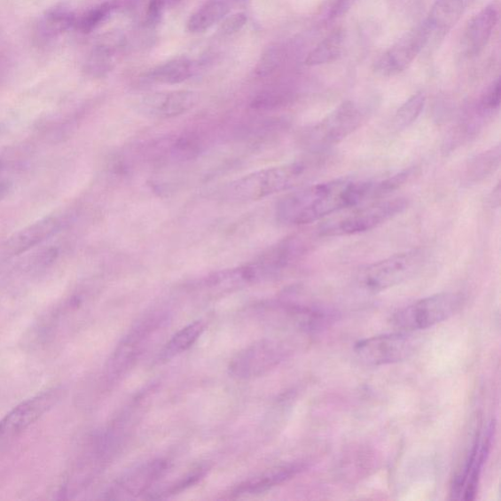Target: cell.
<instances>
[{"label": "cell", "mask_w": 501, "mask_h": 501, "mask_svg": "<svg viewBox=\"0 0 501 501\" xmlns=\"http://www.w3.org/2000/svg\"><path fill=\"white\" fill-rule=\"evenodd\" d=\"M382 197L381 179L338 178L300 188L283 197L277 215L282 223L305 225Z\"/></svg>", "instance_id": "obj_1"}, {"label": "cell", "mask_w": 501, "mask_h": 501, "mask_svg": "<svg viewBox=\"0 0 501 501\" xmlns=\"http://www.w3.org/2000/svg\"><path fill=\"white\" fill-rule=\"evenodd\" d=\"M328 160L325 153H314L313 157L296 162L261 169L232 183L228 193L235 200L256 201L270 195L287 192L319 174Z\"/></svg>", "instance_id": "obj_2"}, {"label": "cell", "mask_w": 501, "mask_h": 501, "mask_svg": "<svg viewBox=\"0 0 501 501\" xmlns=\"http://www.w3.org/2000/svg\"><path fill=\"white\" fill-rule=\"evenodd\" d=\"M364 114L356 104L344 102L317 124L311 126L302 135V145L314 153L325 151L342 143L361 128Z\"/></svg>", "instance_id": "obj_3"}, {"label": "cell", "mask_w": 501, "mask_h": 501, "mask_svg": "<svg viewBox=\"0 0 501 501\" xmlns=\"http://www.w3.org/2000/svg\"><path fill=\"white\" fill-rule=\"evenodd\" d=\"M425 261L427 254L419 249L393 254L363 269L358 273V285L372 292L392 288L412 278L420 271Z\"/></svg>", "instance_id": "obj_4"}, {"label": "cell", "mask_w": 501, "mask_h": 501, "mask_svg": "<svg viewBox=\"0 0 501 501\" xmlns=\"http://www.w3.org/2000/svg\"><path fill=\"white\" fill-rule=\"evenodd\" d=\"M465 302L459 293H441L413 302L394 314L392 325L404 331L423 330L455 316Z\"/></svg>", "instance_id": "obj_5"}, {"label": "cell", "mask_w": 501, "mask_h": 501, "mask_svg": "<svg viewBox=\"0 0 501 501\" xmlns=\"http://www.w3.org/2000/svg\"><path fill=\"white\" fill-rule=\"evenodd\" d=\"M409 207V200L403 197L378 201L359 207L337 222L325 224L320 228L323 236H348L371 231L401 215Z\"/></svg>", "instance_id": "obj_6"}, {"label": "cell", "mask_w": 501, "mask_h": 501, "mask_svg": "<svg viewBox=\"0 0 501 501\" xmlns=\"http://www.w3.org/2000/svg\"><path fill=\"white\" fill-rule=\"evenodd\" d=\"M415 338L405 333H387L362 340L355 353L368 365H386L404 361L415 352Z\"/></svg>", "instance_id": "obj_7"}, {"label": "cell", "mask_w": 501, "mask_h": 501, "mask_svg": "<svg viewBox=\"0 0 501 501\" xmlns=\"http://www.w3.org/2000/svg\"><path fill=\"white\" fill-rule=\"evenodd\" d=\"M286 356V348L274 340H262L246 348L231 364V374L240 380H253L278 366Z\"/></svg>", "instance_id": "obj_8"}, {"label": "cell", "mask_w": 501, "mask_h": 501, "mask_svg": "<svg viewBox=\"0 0 501 501\" xmlns=\"http://www.w3.org/2000/svg\"><path fill=\"white\" fill-rule=\"evenodd\" d=\"M60 387H52L23 402L0 420V440L13 438L41 419L62 396Z\"/></svg>", "instance_id": "obj_9"}, {"label": "cell", "mask_w": 501, "mask_h": 501, "mask_svg": "<svg viewBox=\"0 0 501 501\" xmlns=\"http://www.w3.org/2000/svg\"><path fill=\"white\" fill-rule=\"evenodd\" d=\"M430 41L427 25L414 27L387 50L376 63V72L393 77L410 67V65Z\"/></svg>", "instance_id": "obj_10"}, {"label": "cell", "mask_w": 501, "mask_h": 501, "mask_svg": "<svg viewBox=\"0 0 501 501\" xmlns=\"http://www.w3.org/2000/svg\"><path fill=\"white\" fill-rule=\"evenodd\" d=\"M494 434L495 423H490L483 440L481 441L480 434H477L474 442H473L465 468L461 470L460 474L455 481V484L452 486L453 497L458 498L462 489H465L463 499L472 500L475 498L481 473L489 457Z\"/></svg>", "instance_id": "obj_11"}, {"label": "cell", "mask_w": 501, "mask_h": 501, "mask_svg": "<svg viewBox=\"0 0 501 501\" xmlns=\"http://www.w3.org/2000/svg\"><path fill=\"white\" fill-rule=\"evenodd\" d=\"M198 99V94L191 90L150 93L137 102V110L149 118L171 119L192 110Z\"/></svg>", "instance_id": "obj_12"}, {"label": "cell", "mask_w": 501, "mask_h": 501, "mask_svg": "<svg viewBox=\"0 0 501 501\" xmlns=\"http://www.w3.org/2000/svg\"><path fill=\"white\" fill-rule=\"evenodd\" d=\"M159 323L158 317H147L130 330L110 359L108 375L112 380L127 372L134 364L139 354L143 352L147 339L157 329Z\"/></svg>", "instance_id": "obj_13"}, {"label": "cell", "mask_w": 501, "mask_h": 501, "mask_svg": "<svg viewBox=\"0 0 501 501\" xmlns=\"http://www.w3.org/2000/svg\"><path fill=\"white\" fill-rule=\"evenodd\" d=\"M65 224L62 216L50 215L15 232L3 245L4 256L12 258L36 247L59 233Z\"/></svg>", "instance_id": "obj_14"}, {"label": "cell", "mask_w": 501, "mask_h": 501, "mask_svg": "<svg viewBox=\"0 0 501 501\" xmlns=\"http://www.w3.org/2000/svg\"><path fill=\"white\" fill-rule=\"evenodd\" d=\"M167 468L168 463L162 459L144 463L129 470L124 477L121 478L117 485L113 488L112 495L114 498L136 497L143 495L165 474Z\"/></svg>", "instance_id": "obj_15"}, {"label": "cell", "mask_w": 501, "mask_h": 501, "mask_svg": "<svg viewBox=\"0 0 501 501\" xmlns=\"http://www.w3.org/2000/svg\"><path fill=\"white\" fill-rule=\"evenodd\" d=\"M498 13L494 5H489L471 19L463 35L462 49L469 58L484 51L497 24Z\"/></svg>", "instance_id": "obj_16"}, {"label": "cell", "mask_w": 501, "mask_h": 501, "mask_svg": "<svg viewBox=\"0 0 501 501\" xmlns=\"http://www.w3.org/2000/svg\"><path fill=\"white\" fill-rule=\"evenodd\" d=\"M471 0H436L434 4L427 25L430 40L432 36L442 39L455 27L465 14Z\"/></svg>", "instance_id": "obj_17"}, {"label": "cell", "mask_w": 501, "mask_h": 501, "mask_svg": "<svg viewBox=\"0 0 501 501\" xmlns=\"http://www.w3.org/2000/svg\"><path fill=\"white\" fill-rule=\"evenodd\" d=\"M77 16L70 9L60 6L50 9L40 19L36 26V36L40 42L47 43L58 39L74 27Z\"/></svg>", "instance_id": "obj_18"}, {"label": "cell", "mask_w": 501, "mask_h": 501, "mask_svg": "<svg viewBox=\"0 0 501 501\" xmlns=\"http://www.w3.org/2000/svg\"><path fill=\"white\" fill-rule=\"evenodd\" d=\"M301 466L299 465H291L280 466L276 469L263 473L262 475L246 481L232 491V496L256 495L263 493L273 487H277L292 477H294Z\"/></svg>", "instance_id": "obj_19"}, {"label": "cell", "mask_w": 501, "mask_h": 501, "mask_svg": "<svg viewBox=\"0 0 501 501\" xmlns=\"http://www.w3.org/2000/svg\"><path fill=\"white\" fill-rule=\"evenodd\" d=\"M231 12L230 0H207L187 22V29L193 34L204 33L220 23Z\"/></svg>", "instance_id": "obj_20"}, {"label": "cell", "mask_w": 501, "mask_h": 501, "mask_svg": "<svg viewBox=\"0 0 501 501\" xmlns=\"http://www.w3.org/2000/svg\"><path fill=\"white\" fill-rule=\"evenodd\" d=\"M192 74V63L182 58L158 66L150 72L149 80L160 84H178L191 79Z\"/></svg>", "instance_id": "obj_21"}, {"label": "cell", "mask_w": 501, "mask_h": 501, "mask_svg": "<svg viewBox=\"0 0 501 501\" xmlns=\"http://www.w3.org/2000/svg\"><path fill=\"white\" fill-rule=\"evenodd\" d=\"M204 330L205 325L202 321H195V323L179 330L165 346L160 356L168 361V359L186 352L198 341Z\"/></svg>", "instance_id": "obj_22"}, {"label": "cell", "mask_w": 501, "mask_h": 501, "mask_svg": "<svg viewBox=\"0 0 501 501\" xmlns=\"http://www.w3.org/2000/svg\"><path fill=\"white\" fill-rule=\"evenodd\" d=\"M345 37L342 32L331 34L309 53L306 65L319 66L334 62L342 55Z\"/></svg>", "instance_id": "obj_23"}, {"label": "cell", "mask_w": 501, "mask_h": 501, "mask_svg": "<svg viewBox=\"0 0 501 501\" xmlns=\"http://www.w3.org/2000/svg\"><path fill=\"white\" fill-rule=\"evenodd\" d=\"M500 159L501 151L499 145L476 156L471 160L466 168V177L467 182L479 183L495 173L500 165Z\"/></svg>", "instance_id": "obj_24"}, {"label": "cell", "mask_w": 501, "mask_h": 501, "mask_svg": "<svg viewBox=\"0 0 501 501\" xmlns=\"http://www.w3.org/2000/svg\"><path fill=\"white\" fill-rule=\"evenodd\" d=\"M116 9L114 3H104L98 6L90 9L81 17H77L74 29L82 34H90L96 31L104 22H106L113 12Z\"/></svg>", "instance_id": "obj_25"}, {"label": "cell", "mask_w": 501, "mask_h": 501, "mask_svg": "<svg viewBox=\"0 0 501 501\" xmlns=\"http://www.w3.org/2000/svg\"><path fill=\"white\" fill-rule=\"evenodd\" d=\"M427 98L423 93H416L406 100L396 111L394 117V126L396 129H404L413 124L419 119L425 106Z\"/></svg>", "instance_id": "obj_26"}, {"label": "cell", "mask_w": 501, "mask_h": 501, "mask_svg": "<svg viewBox=\"0 0 501 501\" xmlns=\"http://www.w3.org/2000/svg\"><path fill=\"white\" fill-rule=\"evenodd\" d=\"M501 102V84L500 79H497L488 88L486 92L481 97L479 104V112L481 117L485 118L488 115L493 114L500 107Z\"/></svg>", "instance_id": "obj_27"}, {"label": "cell", "mask_w": 501, "mask_h": 501, "mask_svg": "<svg viewBox=\"0 0 501 501\" xmlns=\"http://www.w3.org/2000/svg\"><path fill=\"white\" fill-rule=\"evenodd\" d=\"M247 16L242 12L226 16L222 21L220 32L224 35H234L240 32L245 25L247 24Z\"/></svg>", "instance_id": "obj_28"}, {"label": "cell", "mask_w": 501, "mask_h": 501, "mask_svg": "<svg viewBox=\"0 0 501 501\" xmlns=\"http://www.w3.org/2000/svg\"><path fill=\"white\" fill-rule=\"evenodd\" d=\"M288 97L285 93L266 92L254 101V107L260 109H272L286 103Z\"/></svg>", "instance_id": "obj_29"}, {"label": "cell", "mask_w": 501, "mask_h": 501, "mask_svg": "<svg viewBox=\"0 0 501 501\" xmlns=\"http://www.w3.org/2000/svg\"><path fill=\"white\" fill-rule=\"evenodd\" d=\"M167 5V0H149L146 20L151 26H155L162 20Z\"/></svg>", "instance_id": "obj_30"}, {"label": "cell", "mask_w": 501, "mask_h": 501, "mask_svg": "<svg viewBox=\"0 0 501 501\" xmlns=\"http://www.w3.org/2000/svg\"><path fill=\"white\" fill-rule=\"evenodd\" d=\"M7 192H8L7 185L4 183L0 182V200H2L3 198L5 197V195L7 194Z\"/></svg>", "instance_id": "obj_31"}, {"label": "cell", "mask_w": 501, "mask_h": 501, "mask_svg": "<svg viewBox=\"0 0 501 501\" xmlns=\"http://www.w3.org/2000/svg\"><path fill=\"white\" fill-rule=\"evenodd\" d=\"M344 3V0H335V9H337V7L341 6Z\"/></svg>", "instance_id": "obj_32"}, {"label": "cell", "mask_w": 501, "mask_h": 501, "mask_svg": "<svg viewBox=\"0 0 501 501\" xmlns=\"http://www.w3.org/2000/svg\"><path fill=\"white\" fill-rule=\"evenodd\" d=\"M404 2L410 3V2H413V0H404ZM415 2H416V0H415Z\"/></svg>", "instance_id": "obj_33"}]
</instances>
